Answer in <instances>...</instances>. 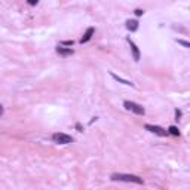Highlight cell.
Masks as SVG:
<instances>
[{"label": "cell", "mask_w": 190, "mask_h": 190, "mask_svg": "<svg viewBox=\"0 0 190 190\" xmlns=\"http://www.w3.org/2000/svg\"><path fill=\"white\" fill-rule=\"evenodd\" d=\"M111 180L113 181H126V183H135V184H143V178L138 175H132V174H122L116 172L111 174Z\"/></svg>", "instance_id": "cell-1"}, {"label": "cell", "mask_w": 190, "mask_h": 190, "mask_svg": "<svg viewBox=\"0 0 190 190\" xmlns=\"http://www.w3.org/2000/svg\"><path fill=\"white\" fill-rule=\"evenodd\" d=\"M123 105H125L126 110H131V111H134L135 114H144V113H146L144 107L140 105V104H137V103H134V101H125Z\"/></svg>", "instance_id": "cell-2"}, {"label": "cell", "mask_w": 190, "mask_h": 190, "mask_svg": "<svg viewBox=\"0 0 190 190\" xmlns=\"http://www.w3.org/2000/svg\"><path fill=\"white\" fill-rule=\"evenodd\" d=\"M52 140L55 141V143H58V144H70V143H73V138L67 135V134H63V132H56V134H53L52 135Z\"/></svg>", "instance_id": "cell-3"}, {"label": "cell", "mask_w": 190, "mask_h": 190, "mask_svg": "<svg viewBox=\"0 0 190 190\" xmlns=\"http://www.w3.org/2000/svg\"><path fill=\"white\" fill-rule=\"evenodd\" d=\"M147 131H150V132H153L156 135H159V137H165V135H168V131L166 129H163V128H160V126H156V125H146L144 126Z\"/></svg>", "instance_id": "cell-4"}, {"label": "cell", "mask_w": 190, "mask_h": 190, "mask_svg": "<svg viewBox=\"0 0 190 190\" xmlns=\"http://www.w3.org/2000/svg\"><path fill=\"white\" fill-rule=\"evenodd\" d=\"M128 43H129V46H131V51H132V58H134V61H140V51L138 48H137V45L131 40V39H128Z\"/></svg>", "instance_id": "cell-5"}, {"label": "cell", "mask_w": 190, "mask_h": 190, "mask_svg": "<svg viewBox=\"0 0 190 190\" xmlns=\"http://www.w3.org/2000/svg\"><path fill=\"white\" fill-rule=\"evenodd\" d=\"M94 31H95V30H94L92 27H89L86 31H85V34L82 36L80 43H86V42H89V40H91V37H92V34H94Z\"/></svg>", "instance_id": "cell-6"}, {"label": "cell", "mask_w": 190, "mask_h": 190, "mask_svg": "<svg viewBox=\"0 0 190 190\" xmlns=\"http://www.w3.org/2000/svg\"><path fill=\"white\" fill-rule=\"evenodd\" d=\"M126 28L131 30V31L138 30V21H135V19H128V21H126Z\"/></svg>", "instance_id": "cell-7"}, {"label": "cell", "mask_w": 190, "mask_h": 190, "mask_svg": "<svg viewBox=\"0 0 190 190\" xmlns=\"http://www.w3.org/2000/svg\"><path fill=\"white\" fill-rule=\"evenodd\" d=\"M111 77L116 80V82H119V83H123V85H126V86H134V83L132 82H129V80H125V79H122L119 76H116L114 73H111Z\"/></svg>", "instance_id": "cell-8"}, {"label": "cell", "mask_w": 190, "mask_h": 190, "mask_svg": "<svg viewBox=\"0 0 190 190\" xmlns=\"http://www.w3.org/2000/svg\"><path fill=\"white\" fill-rule=\"evenodd\" d=\"M56 52H58L60 55H63V56H69V55L73 53V49H71V48L66 49V48H63V46H58V48H56Z\"/></svg>", "instance_id": "cell-9"}, {"label": "cell", "mask_w": 190, "mask_h": 190, "mask_svg": "<svg viewBox=\"0 0 190 190\" xmlns=\"http://www.w3.org/2000/svg\"><path fill=\"white\" fill-rule=\"evenodd\" d=\"M168 134L178 137V135H180V131H178V128H177V126H169V128H168Z\"/></svg>", "instance_id": "cell-10"}, {"label": "cell", "mask_w": 190, "mask_h": 190, "mask_svg": "<svg viewBox=\"0 0 190 190\" xmlns=\"http://www.w3.org/2000/svg\"><path fill=\"white\" fill-rule=\"evenodd\" d=\"M177 42H178L180 45H183V46H186V48H189V49H190V42H186V40H178V39H177Z\"/></svg>", "instance_id": "cell-11"}, {"label": "cell", "mask_w": 190, "mask_h": 190, "mask_svg": "<svg viewBox=\"0 0 190 190\" xmlns=\"http://www.w3.org/2000/svg\"><path fill=\"white\" fill-rule=\"evenodd\" d=\"M143 14H144V11H141V9H137V11H135V15H137V17H141Z\"/></svg>", "instance_id": "cell-12"}, {"label": "cell", "mask_w": 190, "mask_h": 190, "mask_svg": "<svg viewBox=\"0 0 190 190\" xmlns=\"http://www.w3.org/2000/svg\"><path fill=\"white\" fill-rule=\"evenodd\" d=\"M63 45H66V46H73V40H69V42H63Z\"/></svg>", "instance_id": "cell-13"}, {"label": "cell", "mask_w": 190, "mask_h": 190, "mask_svg": "<svg viewBox=\"0 0 190 190\" xmlns=\"http://www.w3.org/2000/svg\"><path fill=\"white\" fill-rule=\"evenodd\" d=\"M37 2H39V0H28L30 5H37Z\"/></svg>", "instance_id": "cell-14"}]
</instances>
